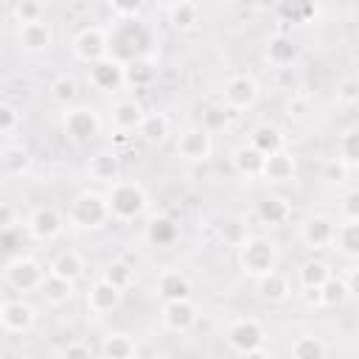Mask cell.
Instances as JSON below:
<instances>
[{"instance_id":"obj_1","label":"cell","mask_w":359,"mask_h":359,"mask_svg":"<svg viewBox=\"0 0 359 359\" xmlns=\"http://www.w3.org/2000/svg\"><path fill=\"white\" fill-rule=\"evenodd\" d=\"M236 258H238V266L247 278L258 280L269 272L278 269L280 264V250H278V241L275 238H266V236H258V233H250L238 247H236Z\"/></svg>"},{"instance_id":"obj_2","label":"cell","mask_w":359,"mask_h":359,"mask_svg":"<svg viewBox=\"0 0 359 359\" xmlns=\"http://www.w3.org/2000/svg\"><path fill=\"white\" fill-rule=\"evenodd\" d=\"M65 216H67V224L76 227V230H101V227H107L112 222L107 191H93V188L79 191L70 199Z\"/></svg>"},{"instance_id":"obj_3","label":"cell","mask_w":359,"mask_h":359,"mask_svg":"<svg viewBox=\"0 0 359 359\" xmlns=\"http://www.w3.org/2000/svg\"><path fill=\"white\" fill-rule=\"evenodd\" d=\"M107 199L115 222H135L149 210V196L135 180H115L107 185Z\"/></svg>"},{"instance_id":"obj_4","label":"cell","mask_w":359,"mask_h":359,"mask_svg":"<svg viewBox=\"0 0 359 359\" xmlns=\"http://www.w3.org/2000/svg\"><path fill=\"white\" fill-rule=\"evenodd\" d=\"M149 45V31L143 28V22H137V17L132 20H118L115 25H109V53L121 62H132L137 59Z\"/></svg>"},{"instance_id":"obj_5","label":"cell","mask_w":359,"mask_h":359,"mask_svg":"<svg viewBox=\"0 0 359 359\" xmlns=\"http://www.w3.org/2000/svg\"><path fill=\"white\" fill-rule=\"evenodd\" d=\"M48 278V269L39 264V258L34 255H14L6 261L3 266V283L20 294H31L39 292L42 283Z\"/></svg>"},{"instance_id":"obj_6","label":"cell","mask_w":359,"mask_h":359,"mask_svg":"<svg viewBox=\"0 0 359 359\" xmlns=\"http://www.w3.org/2000/svg\"><path fill=\"white\" fill-rule=\"evenodd\" d=\"M224 339L233 348V353H238V356H266V351H264L266 328L258 317H236L227 325Z\"/></svg>"},{"instance_id":"obj_7","label":"cell","mask_w":359,"mask_h":359,"mask_svg":"<svg viewBox=\"0 0 359 359\" xmlns=\"http://www.w3.org/2000/svg\"><path fill=\"white\" fill-rule=\"evenodd\" d=\"M101 115L87 104H70L62 112V132L79 146L95 140L101 135Z\"/></svg>"},{"instance_id":"obj_8","label":"cell","mask_w":359,"mask_h":359,"mask_svg":"<svg viewBox=\"0 0 359 359\" xmlns=\"http://www.w3.org/2000/svg\"><path fill=\"white\" fill-rule=\"evenodd\" d=\"M67 224V216H62L53 205H36L28 216H25V233L34 238V241H56L62 236Z\"/></svg>"},{"instance_id":"obj_9","label":"cell","mask_w":359,"mask_h":359,"mask_svg":"<svg viewBox=\"0 0 359 359\" xmlns=\"http://www.w3.org/2000/svg\"><path fill=\"white\" fill-rule=\"evenodd\" d=\"M73 56L84 65H93L104 56H109V28L104 25H84L73 36Z\"/></svg>"},{"instance_id":"obj_10","label":"cell","mask_w":359,"mask_h":359,"mask_svg":"<svg viewBox=\"0 0 359 359\" xmlns=\"http://www.w3.org/2000/svg\"><path fill=\"white\" fill-rule=\"evenodd\" d=\"M174 151L185 163H205V160H210V154H213L210 129H205L202 123L199 126H185L177 135V140H174Z\"/></svg>"},{"instance_id":"obj_11","label":"cell","mask_w":359,"mask_h":359,"mask_svg":"<svg viewBox=\"0 0 359 359\" xmlns=\"http://www.w3.org/2000/svg\"><path fill=\"white\" fill-rule=\"evenodd\" d=\"M87 81L98 93H118L126 84V62H121L109 53L87 67Z\"/></svg>"},{"instance_id":"obj_12","label":"cell","mask_w":359,"mask_h":359,"mask_svg":"<svg viewBox=\"0 0 359 359\" xmlns=\"http://www.w3.org/2000/svg\"><path fill=\"white\" fill-rule=\"evenodd\" d=\"M222 101L230 112H247L258 101V84L247 73H233L222 87Z\"/></svg>"},{"instance_id":"obj_13","label":"cell","mask_w":359,"mask_h":359,"mask_svg":"<svg viewBox=\"0 0 359 359\" xmlns=\"http://www.w3.org/2000/svg\"><path fill=\"white\" fill-rule=\"evenodd\" d=\"M36 325V309L25 297H6L0 303V328L6 334H28Z\"/></svg>"},{"instance_id":"obj_14","label":"cell","mask_w":359,"mask_h":359,"mask_svg":"<svg viewBox=\"0 0 359 359\" xmlns=\"http://www.w3.org/2000/svg\"><path fill=\"white\" fill-rule=\"evenodd\" d=\"M160 320H163V325H165L168 331L185 334V331H191V328L196 325L199 309H196V303H194L191 297L163 300V306H160Z\"/></svg>"},{"instance_id":"obj_15","label":"cell","mask_w":359,"mask_h":359,"mask_svg":"<svg viewBox=\"0 0 359 359\" xmlns=\"http://www.w3.org/2000/svg\"><path fill=\"white\" fill-rule=\"evenodd\" d=\"M334 238H337V222L331 216H323V213H314L309 216L303 224H300V241L320 252V250H331L334 247Z\"/></svg>"},{"instance_id":"obj_16","label":"cell","mask_w":359,"mask_h":359,"mask_svg":"<svg viewBox=\"0 0 359 359\" xmlns=\"http://www.w3.org/2000/svg\"><path fill=\"white\" fill-rule=\"evenodd\" d=\"M121 297H123V289H118L112 280H107L104 275L98 280L90 283V289L84 292V303H87V311L95 314V317H104L109 311H115L121 306Z\"/></svg>"},{"instance_id":"obj_17","label":"cell","mask_w":359,"mask_h":359,"mask_svg":"<svg viewBox=\"0 0 359 359\" xmlns=\"http://www.w3.org/2000/svg\"><path fill=\"white\" fill-rule=\"evenodd\" d=\"M0 163H3V177L6 180H17V177H25L34 165V157H31V149L17 140V137H8L3 140V151H0Z\"/></svg>"},{"instance_id":"obj_18","label":"cell","mask_w":359,"mask_h":359,"mask_svg":"<svg viewBox=\"0 0 359 359\" xmlns=\"http://www.w3.org/2000/svg\"><path fill=\"white\" fill-rule=\"evenodd\" d=\"M297 174V160L294 154L283 146L278 151H269L264 157V168H261V180L272 182V185H283V182H292Z\"/></svg>"},{"instance_id":"obj_19","label":"cell","mask_w":359,"mask_h":359,"mask_svg":"<svg viewBox=\"0 0 359 359\" xmlns=\"http://www.w3.org/2000/svg\"><path fill=\"white\" fill-rule=\"evenodd\" d=\"M17 45L22 53H45L53 45V31L45 20L17 25Z\"/></svg>"},{"instance_id":"obj_20","label":"cell","mask_w":359,"mask_h":359,"mask_svg":"<svg viewBox=\"0 0 359 359\" xmlns=\"http://www.w3.org/2000/svg\"><path fill=\"white\" fill-rule=\"evenodd\" d=\"M143 107L135 98H118L109 104V123L115 132H137L140 121H143Z\"/></svg>"},{"instance_id":"obj_21","label":"cell","mask_w":359,"mask_h":359,"mask_svg":"<svg viewBox=\"0 0 359 359\" xmlns=\"http://www.w3.org/2000/svg\"><path fill=\"white\" fill-rule=\"evenodd\" d=\"M264 157H266V154H264L261 149H255L252 143H241V146L233 149L230 165H233V171H236L238 177H244V180H261Z\"/></svg>"},{"instance_id":"obj_22","label":"cell","mask_w":359,"mask_h":359,"mask_svg":"<svg viewBox=\"0 0 359 359\" xmlns=\"http://www.w3.org/2000/svg\"><path fill=\"white\" fill-rule=\"evenodd\" d=\"M87 177L93 182H101V185H112L115 180H121V160H118V154L109 151V149H101V151L90 154Z\"/></svg>"},{"instance_id":"obj_23","label":"cell","mask_w":359,"mask_h":359,"mask_svg":"<svg viewBox=\"0 0 359 359\" xmlns=\"http://www.w3.org/2000/svg\"><path fill=\"white\" fill-rule=\"evenodd\" d=\"M168 22L174 31L185 34V31H194L199 22H202V8L196 0H174L168 6Z\"/></svg>"},{"instance_id":"obj_24","label":"cell","mask_w":359,"mask_h":359,"mask_svg":"<svg viewBox=\"0 0 359 359\" xmlns=\"http://www.w3.org/2000/svg\"><path fill=\"white\" fill-rule=\"evenodd\" d=\"M160 300H177V297H191V283L188 278L180 272V269H163L157 275V283H154Z\"/></svg>"},{"instance_id":"obj_25","label":"cell","mask_w":359,"mask_h":359,"mask_svg":"<svg viewBox=\"0 0 359 359\" xmlns=\"http://www.w3.org/2000/svg\"><path fill=\"white\" fill-rule=\"evenodd\" d=\"M255 289H258V294L266 300V303H283V300H289L292 297V283H289V278L283 275V272H269V275H264V278H258L255 280Z\"/></svg>"},{"instance_id":"obj_26","label":"cell","mask_w":359,"mask_h":359,"mask_svg":"<svg viewBox=\"0 0 359 359\" xmlns=\"http://www.w3.org/2000/svg\"><path fill=\"white\" fill-rule=\"evenodd\" d=\"M98 353L107 359H132L137 353V345H135L132 334H126V331H107Z\"/></svg>"},{"instance_id":"obj_27","label":"cell","mask_w":359,"mask_h":359,"mask_svg":"<svg viewBox=\"0 0 359 359\" xmlns=\"http://www.w3.org/2000/svg\"><path fill=\"white\" fill-rule=\"evenodd\" d=\"M275 8L292 25H309L317 17V0H275Z\"/></svg>"},{"instance_id":"obj_28","label":"cell","mask_w":359,"mask_h":359,"mask_svg":"<svg viewBox=\"0 0 359 359\" xmlns=\"http://www.w3.org/2000/svg\"><path fill=\"white\" fill-rule=\"evenodd\" d=\"M39 294H42V300L48 303V306H65V303H70L73 300V294H76V283L73 280H67V278H59V275H53V272H48V278H45V283H42V289H39Z\"/></svg>"},{"instance_id":"obj_29","label":"cell","mask_w":359,"mask_h":359,"mask_svg":"<svg viewBox=\"0 0 359 359\" xmlns=\"http://www.w3.org/2000/svg\"><path fill=\"white\" fill-rule=\"evenodd\" d=\"M168 132H171V123H168V118L163 112H146L143 121H140V126H137V137L143 143H149V146L165 143Z\"/></svg>"},{"instance_id":"obj_30","label":"cell","mask_w":359,"mask_h":359,"mask_svg":"<svg viewBox=\"0 0 359 359\" xmlns=\"http://www.w3.org/2000/svg\"><path fill=\"white\" fill-rule=\"evenodd\" d=\"M84 255L79 252V250H62L50 264H48V272H53V275H59V278H67V280H79L81 275H84Z\"/></svg>"},{"instance_id":"obj_31","label":"cell","mask_w":359,"mask_h":359,"mask_svg":"<svg viewBox=\"0 0 359 359\" xmlns=\"http://www.w3.org/2000/svg\"><path fill=\"white\" fill-rule=\"evenodd\" d=\"M258 219L264 222V224H272V227H280V224H286L289 222V216H292V208H289V202L283 199V196H275V194H269V196H264L261 202H258Z\"/></svg>"},{"instance_id":"obj_32","label":"cell","mask_w":359,"mask_h":359,"mask_svg":"<svg viewBox=\"0 0 359 359\" xmlns=\"http://www.w3.org/2000/svg\"><path fill=\"white\" fill-rule=\"evenodd\" d=\"M297 45H294V39L292 36H283V34H278V36H272L269 39V45H266V62L272 65V67H289L294 59H297Z\"/></svg>"},{"instance_id":"obj_33","label":"cell","mask_w":359,"mask_h":359,"mask_svg":"<svg viewBox=\"0 0 359 359\" xmlns=\"http://www.w3.org/2000/svg\"><path fill=\"white\" fill-rule=\"evenodd\" d=\"M334 250H339L345 258H359V219H342L337 224Z\"/></svg>"},{"instance_id":"obj_34","label":"cell","mask_w":359,"mask_h":359,"mask_svg":"<svg viewBox=\"0 0 359 359\" xmlns=\"http://www.w3.org/2000/svg\"><path fill=\"white\" fill-rule=\"evenodd\" d=\"M177 236H180V227H177V222L168 219V216H154V219L149 222V227H146V238H149L154 247H168V244L177 241Z\"/></svg>"},{"instance_id":"obj_35","label":"cell","mask_w":359,"mask_h":359,"mask_svg":"<svg viewBox=\"0 0 359 359\" xmlns=\"http://www.w3.org/2000/svg\"><path fill=\"white\" fill-rule=\"evenodd\" d=\"M337 157H339L351 171L359 168V123L348 126V129L339 135V140H337Z\"/></svg>"},{"instance_id":"obj_36","label":"cell","mask_w":359,"mask_h":359,"mask_svg":"<svg viewBox=\"0 0 359 359\" xmlns=\"http://www.w3.org/2000/svg\"><path fill=\"white\" fill-rule=\"evenodd\" d=\"M331 275H334L331 266H328L325 261H320V258H309V261H303L300 269H297V280H300L303 289H309V286L320 289Z\"/></svg>"},{"instance_id":"obj_37","label":"cell","mask_w":359,"mask_h":359,"mask_svg":"<svg viewBox=\"0 0 359 359\" xmlns=\"http://www.w3.org/2000/svg\"><path fill=\"white\" fill-rule=\"evenodd\" d=\"M250 143H252L255 149H261L264 154H269V151L283 149V135H280V129H278L275 123H258V126L250 132Z\"/></svg>"},{"instance_id":"obj_38","label":"cell","mask_w":359,"mask_h":359,"mask_svg":"<svg viewBox=\"0 0 359 359\" xmlns=\"http://www.w3.org/2000/svg\"><path fill=\"white\" fill-rule=\"evenodd\" d=\"M289 353L294 359H323L328 353V345L314 334H303L289 345Z\"/></svg>"},{"instance_id":"obj_39","label":"cell","mask_w":359,"mask_h":359,"mask_svg":"<svg viewBox=\"0 0 359 359\" xmlns=\"http://www.w3.org/2000/svg\"><path fill=\"white\" fill-rule=\"evenodd\" d=\"M151 81H154V65L149 59L137 56V59L126 62V84L129 87L140 90V87H149Z\"/></svg>"},{"instance_id":"obj_40","label":"cell","mask_w":359,"mask_h":359,"mask_svg":"<svg viewBox=\"0 0 359 359\" xmlns=\"http://www.w3.org/2000/svg\"><path fill=\"white\" fill-rule=\"evenodd\" d=\"M250 236V227H247V219L244 216H224L222 224H219V238L230 247H238L244 238Z\"/></svg>"},{"instance_id":"obj_41","label":"cell","mask_w":359,"mask_h":359,"mask_svg":"<svg viewBox=\"0 0 359 359\" xmlns=\"http://www.w3.org/2000/svg\"><path fill=\"white\" fill-rule=\"evenodd\" d=\"M348 297H351V292H348L345 280L337 278V275H331V278L320 286V306H325V309H337V306H342Z\"/></svg>"},{"instance_id":"obj_42","label":"cell","mask_w":359,"mask_h":359,"mask_svg":"<svg viewBox=\"0 0 359 359\" xmlns=\"http://www.w3.org/2000/svg\"><path fill=\"white\" fill-rule=\"evenodd\" d=\"M50 98L56 101V104H62V107H70L73 101H76V93H79V87H76V79H70V76H56L53 81H50Z\"/></svg>"},{"instance_id":"obj_43","label":"cell","mask_w":359,"mask_h":359,"mask_svg":"<svg viewBox=\"0 0 359 359\" xmlns=\"http://www.w3.org/2000/svg\"><path fill=\"white\" fill-rule=\"evenodd\" d=\"M104 278H107V280H112L118 289H123V292H126V289L135 283V266H132V264H126V261H121V258H118V261H109V264H107V269H104Z\"/></svg>"},{"instance_id":"obj_44","label":"cell","mask_w":359,"mask_h":359,"mask_svg":"<svg viewBox=\"0 0 359 359\" xmlns=\"http://www.w3.org/2000/svg\"><path fill=\"white\" fill-rule=\"evenodd\" d=\"M20 126H22V112H20L14 104L3 101V104H0V135H3V140L17 137Z\"/></svg>"},{"instance_id":"obj_45","label":"cell","mask_w":359,"mask_h":359,"mask_svg":"<svg viewBox=\"0 0 359 359\" xmlns=\"http://www.w3.org/2000/svg\"><path fill=\"white\" fill-rule=\"evenodd\" d=\"M42 14H45V8H42V3H39V0H17V3H14V8H11V17H14V22H17V25L45 20Z\"/></svg>"},{"instance_id":"obj_46","label":"cell","mask_w":359,"mask_h":359,"mask_svg":"<svg viewBox=\"0 0 359 359\" xmlns=\"http://www.w3.org/2000/svg\"><path fill=\"white\" fill-rule=\"evenodd\" d=\"M107 6H109V11H112L118 20H132V17L140 14L143 0H107Z\"/></svg>"},{"instance_id":"obj_47","label":"cell","mask_w":359,"mask_h":359,"mask_svg":"<svg viewBox=\"0 0 359 359\" xmlns=\"http://www.w3.org/2000/svg\"><path fill=\"white\" fill-rule=\"evenodd\" d=\"M348 171H351V168H348V165H345V163H342V160L334 154V157L325 163V168H323V180H325V182H334V185H339V182H345Z\"/></svg>"},{"instance_id":"obj_48","label":"cell","mask_w":359,"mask_h":359,"mask_svg":"<svg viewBox=\"0 0 359 359\" xmlns=\"http://www.w3.org/2000/svg\"><path fill=\"white\" fill-rule=\"evenodd\" d=\"M339 213H342V219H359V188H351L339 199Z\"/></svg>"},{"instance_id":"obj_49","label":"cell","mask_w":359,"mask_h":359,"mask_svg":"<svg viewBox=\"0 0 359 359\" xmlns=\"http://www.w3.org/2000/svg\"><path fill=\"white\" fill-rule=\"evenodd\" d=\"M227 107H213V109H208L205 112V118H202V126L205 129H210V132H216V129H222L224 123H227Z\"/></svg>"},{"instance_id":"obj_50","label":"cell","mask_w":359,"mask_h":359,"mask_svg":"<svg viewBox=\"0 0 359 359\" xmlns=\"http://www.w3.org/2000/svg\"><path fill=\"white\" fill-rule=\"evenodd\" d=\"M62 356H67V359H73V356L90 359V356H93V348H90L87 342H67V345L62 348Z\"/></svg>"},{"instance_id":"obj_51","label":"cell","mask_w":359,"mask_h":359,"mask_svg":"<svg viewBox=\"0 0 359 359\" xmlns=\"http://www.w3.org/2000/svg\"><path fill=\"white\" fill-rule=\"evenodd\" d=\"M342 280H345V286H348V292L359 297V266H351V269H348V272L342 275Z\"/></svg>"}]
</instances>
